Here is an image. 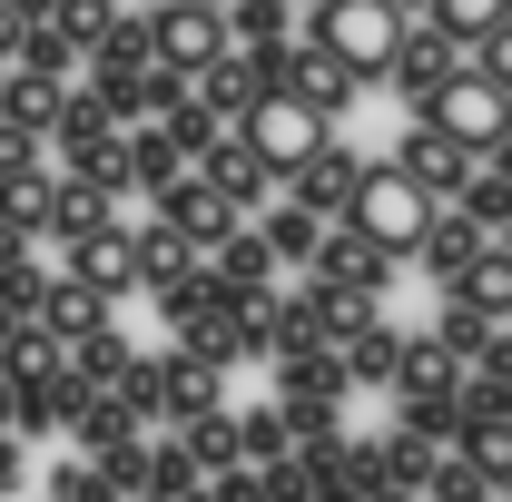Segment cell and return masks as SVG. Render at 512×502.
I'll return each instance as SVG.
<instances>
[{
  "label": "cell",
  "instance_id": "1",
  "mask_svg": "<svg viewBox=\"0 0 512 502\" xmlns=\"http://www.w3.org/2000/svg\"><path fill=\"white\" fill-rule=\"evenodd\" d=\"M434 207H444V197H424V178H414L404 158H365V168H355V188H345V227H355L365 247H384L394 266H404Z\"/></svg>",
  "mask_w": 512,
  "mask_h": 502
},
{
  "label": "cell",
  "instance_id": "2",
  "mask_svg": "<svg viewBox=\"0 0 512 502\" xmlns=\"http://www.w3.org/2000/svg\"><path fill=\"white\" fill-rule=\"evenodd\" d=\"M316 40L335 69H355V79H384V60H394V40H404V20L384 10V0H316Z\"/></svg>",
  "mask_w": 512,
  "mask_h": 502
},
{
  "label": "cell",
  "instance_id": "3",
  "mask_svg": "<svg viewBox=\"0 0 512 502\" xmlns=\"http://www.w3.org/2000/svg\"><path fill=\"white\" fill-rule=\"evenodd\" d=\"M276 414H286L296 443H335V434H345V424H335V414H345V365H335V345L276 365Z\"/></svg>",
  "mask_w": 512,
  "mask_h": 502
},
{
  "label": "cell",
  "instance_id": "4",
  "mask_svg": "<svg viewBox=\"0 0 512 502\" xmlns=\"http://www.w3.org/2000/svg\"><path fill=\"white\" fill-rule=\"evenodd\" d=\"M424 128H444L453 148H503V89L493 79H473V69H453L444 89H424Z\"/></svg>",
  "mask_w": 512,
  "mask_h": 502
},
{
  "label": "cell",
  "instance_id": "5",
  "mask_svg": "<svg viewBox=\"0 0 512 502\" xmlns=\"http://www.w3.org/2000/svg\"><path fill=\"white\" fill-rule=\"evenodd\" d=\"M237 138H247L256 158L286 178V168H296V158H306V148L325 138V119L306 109V99H296V89H256V99H247V119H237Z\"/></svg>",
  "mask_w": 512,
  "mask_h": 502
},
{
  "label": "cell",
  "instance_id": "6",
  "mask_svg": "<svg viewBox=\"0 0 512 502\" xmlns=\"http://www.w3.org/2000/svg\"><path fill=\"white\" fill-rule=\"evenodd\" d=\"M217 50H227V20H217V10H197V0H158V10H148V69H178V79H188V69H207Z\"/></svg>",
  "mask_w": 512,
  "mask_h": 502
},
{
  "label": "cell",
  "instance_id": "7",
  "mask_svg": "<svg viewBox=\"0 0 512 502\" xmlns=\"http://www.w3.org/2000/svg\"><path fill=\"white\" fill-rule=\"evenodd\" d=\"M148 217H158V227H168V237H178V247H217V237H227V227H247V217H227V197L207 188V178H197V168H178V178H168V188H148Z\"/></svg>",
  "mask_w": 512,
  "mask_h": 502
},
{
  "label": "cell",
  "instance_id": "8",
  "mask_svg": "<svg viewBox=\"0 0 512 502\" xmlns=\"http://www.w3.org/2000/svg\"><path fill=\"white\" fill-rule=\"evenodd\" d=\"M306 286H355V296H384V286H394V256H384V247H365L345 217H325L316 256H306Z\"/></svg>",
  "mask_w": 512,
  "mask_h": 502
},
{
  "label": "cell",
  "instance_id": "9",
  "mask_svg": "<svg viewBox=\"0 0 512 502\" xmlns=\"http://www.w3.org/2000/svg\"><path fill=\"white\" fill-rule=\"evenodd\" d=\"M69 286H89L99 306H119L128 286H138V256H128V227L109 217V227H89V237H69V266H60Z\"/></svg>",
  "mask_w": 512,
  "mask_h": 502
},
{
  "label": "cell",
  "instance_id": "10",
  "mask_svg": "<svg viewBox=\"0 0 512 502\" xmlns=\"http://www.w3.org/2000/svg\"><path fill=\"white\" fill-rule=\"evenodd\" d=\"M197 178H207V188L227 197V217H256V207L276 197V168L256 158V148H247V138H237V128H227V138H217V148L197 158Z\"/></svg>",
  "mask_w": 512,
  "mask_h": 502
},
{
  "label": "cell",
  "instance_id": "11",
  "mask_svg": "<svg viewBox=\"0 0 512 502\" xmlns=\"http://www.w3.org/2000/svg\"><path fill=\"white\" fill-rule=\"evenodd\" d=\"M355 148H335V138H316L296 168H286V207H306V217H345V188H355Z\"/></svg>",
  "mask_w": 512,
  "mask_h": 502
},
{
  "label": "cell",
  "instance_id": "12",
  "mask_svg": "<svg viewBox=\"0 0 512 502\" xmlns=\"http://www.w3.org/2000/svg\"><path fill=\"white\" fill-rule=\"evenodd\" d=\"M503 325H512L503 306H473L463 286H444V325H434V345H444L453 365H512V355H503Z\"/></svg>",
  "mask_w": 512,
  "mask_h": 502
},
{
  "label": "cell",
  "instance_id": "13",
  "mask_svg": "<svg viewBox=\"0 0 512 502\" xmlns=\"http://www.w3.org/2000/svg\"><path fill=\"white\" fill-rule=\"evenodd\" d=\"M453 69H463V50H453V40L434 30V20H414V30L394 40V60H384V79H394V89H404V99L424 109V89H444Z\"/></svg>",
  "mask_w": 512,
  "mask_h": 502
},
{
  "label": "cell",
  "instance_id": "14",
  "mask_svg": "<svg viewBox=\"0 0 512 502\" xmlns=\"http://www.w3.org/2000/svg\"><path fill=\"white\" fill-rule=\"evenodd\" d=\"M325 325H316V286H296V296H256V355H316Z\"/></svg>",
  "mask_w": 512,
  "mask_h": 502
},
{
  "label": "cell",
  "instance_id": "15",
  "mask_svg": "<svg viewBox=\"0 0 512 502\" xmlns=\"http://www.w3.org/2000/svg\"><path fill=\"white\" fill-rule=\"evenodd\" d=\"M256 89H266V69H256V50H217L207 69H188V99H197V109H217L227 128L247 119V99H256Z\"/></svg>",
  "mask_w": 512,
  "mask_h": 502
},
{
  "label": "cell",
  "instance_id": "16",
  "mask_svg": "<svg viewBox=\"0 0 512 502\" xmlns=\"http://www.w3.org/2000/svg\"><path fill=\"white\" fill-rule=\"evenodd\" d=\"M128 256H138V286H148L158 306H168L178 286H197V266H207V256H197V247H178L158 217H148V227H128Z\"/></svg>",
  "mask_w": 512,
  "mask_h": 502
},
{
  "label": "cell",
  "instance_id": "17",
  "mask_svg": "<svg viewBox=\"0 0 512 502\" xmlns=\"http://www.w3.org/2000/svg\"><path fill=\"white\" fill-rule=\"evenodd\" d=\"M60 434L79 443V453H109V443L148 434V424L128 414V404H119V394H109V384H79V394H69V424H60Z\"/></svg>",
  "mask_w": 512,
  "mask_h": 502
},
{
  "label": "cell",
  "instance_id": "18",
  "mask_svg": "<svg viewBox=\"0 0 512 502\" xmlns=\"http://www.w3.org/2000/svg\"><path fill=\"white\" fill-rule=\"evenodd\" d=\"M197 483H207V473L188 463V443H178V434H148V443H138V473H128V493H138V502H188Z\"/></svg>",
  "mask_w": 512,
  "mask_h": 502
},
{
  "label": "cell",
  "instance_id": "19",
  "mask_svg": "<svg viewBox=\"0 0 512 502\" xmlns=\"http://www.w3.org/2000/svg\"><path fill=\"white\" fill-rule=\"evenodd\" d=\"M473 256H493V247H483V227L434 207V217H424V237H414V266H434L444 286H463V276H473Z\"/></svg>",
  "mask_w": 512,
  "mask_h": 502
},
{
  "label": "cell",
  "instance_id": "20",
  "mask_svg": "<svg viewBox=\"0 0 512 502\" xmlns=\"http://www.w3.org/2000/svg\"><path fill=\"white\" fill-rule=\"evenodd\" d=\"M394 158H404V168H414V178H424V197H453L463 188V178H473V148H453L444 128H404V148H394Z\"/></svg>",
  "mask_w": 512,
  "mask_h": 502
},
{
  "label": "cell",
  "instance_id": "21",
  "mask_svg": "<svg viewBox=\"0 0 512 502\" xmlns=\"http://www.w3.org/2000/svg\"><path fill=\"white\" fill-rule=\"evenodd\" d=\"M60 99H69V79H40V69H10V60H0V119H10V128L50 138V119H60Z\"/></svg>",
  "mask_w": 512,
  "mask_h": 502
},
{
  "label": "cell",
  "instance_id": "22",
  "mask_svg": "<svg viewBox=\"0 0 512 502\" xmlns=\"http://www.w3.org/2000/svg\"><path fill=\"white\" fill-rule=\"evenodd\" d=\"M316 237H325V217H306V207H286V197H266V207H256V247L276 256V266H296V276H306Z\"/></svg>",
  "mask_w": 512,
  "mask_h": 502
},
{
  "label": "cell",
  "instance_id": "23",
  "mask_svg": "<svg viewBox=\"0 0 512 502\" xmlns=\"http://www.w3.org/2000/svg\"><path fill=\"white\" fill-rule=\"evenodd\" d=\"M207 276L237 286V296H266V286H276V256L256 247V227H227V237L207 247Z\"/></svg>",
  "mask_w": 512,
  "mask_h": 502
},
{
  "label": "cell",
  "instance_id": "24",
  "mask_svg": "<svg viewBox=\"0 0 512 502\" xmlns=\"http://www.w3.org/2000/svg\"><path fill=\"white\" fill-rule=\"evenodd\" d=\"M217 20H227V50H276V40H296V0H217Z\"/></svg>",
  "mask_w": 512,
  "mask_h": 502
},
{
  "label": "cell",
  "instance_id": "25",
  "mask_svg": "<svg viewBox=\"0 0 512 502\" xmlns=\"http://www.w3.org/2000/svg\"><path fill=\"white\" fill-rule=\"evenodd\" d=\"M207 404H217V375L168 345V355H158V424H188V414H207Z\"/></svg>",
  "mask_w": 512,
  "mask_h": 502
},
{
  "label": "cell",
  "instance_id": "26",
  "mask_svg": "<svg viewBox=\"0 0 512 502\" xmlns=\"http://www.w3.org/2000/svg\"><path fill=\"white\" fill-rule=\"evenodd\" d=\"M168 434L188 443V463H197V473H237V463H247V453H237V414H227V404H207V414L168 424Z\"/></svg>",
  "mask_w": 512,
  "mask_h": 502
},
{
  "label": "cell",
  "instance_id": "27",
  "mask_svg": "<svg viewBox=\"0 0 512 502\" xmlns=\"http://www.w3.org/2000/svg\"><path fill=\"white\" fill-rule=\"evenodd\" d=\"M453 384H463V365H453L434 335H404L394 345V394H453Z\"/></svg>",
  "mask_w": 512,
  "mask_h": 502
},
{
  "label": "cell",
  "instance_id": "28",
  "mask_svg": "<svg viewBox=\"0 0 512 502\" xmlns=\"http://www.w3.org/2000/svg\"><path fill=\"white\" fill-rule=\"evenodd\" d=\"M89 227H109V197L99 188H79V178H50V207H40V237H89Z\"/></svg>",
  "mask_w": 512,
  "mask_h": 502
},
{
  "label": "cell",
  "instance_id": "29",
  "mask_svg": "<svg viewBox=\"0 0 512 502\" xmlns=\"http://www.w3.org/2000/svg\"><path fill=\"white\" fill-rule=\"evenodd\" d=\"M50 365H60V335H50L40 315H20V325H0V375H10V384L50 375Z\"/></svg>",
  "mask_w": 512,
  "mask_h": 502
},
{
  "label": "cell",
  "instance_id": "30",
  "mask_svg": "<svg viewBox=\"0 0 512 502\" xmlns=\"http://www.w3.org/2000/svg\"><path fill=\"white\" fill-rule=\"evenodd\" d=\"M50 178H60V168H40V158L0 168V217H10L20 237H40V207H50Z\"/></svg>",
  "mask_w": 512,
  "mask_h": 502
},
{
  "label": "cell",
  "instance_id": "31",
  "mask_svg": "<svg viewBox=\"0 0 512 502\" xmlns=\"http://www.w3.org/2000/svg\"><path fill=\"white\" fill-rule=\"evenodd\" d=\"M424 20L444 30L453 50H473V40H493V30L512 20V0H424Z\"/></svg>",
  "mask_w": 512,
  "mask_h": 502
},
{
  "label": "cell",
  "instance_id": "32",
  "mask_svg": "<svg viewBox=\"0 0 512 502\" xmlns=\"http://www.w3.org/2000/svg\"><path fill=\"white\" fill-rule=\"evenodd\" d=\"M158 128H168V148H178V158H207V148H217V138H227V119H217V109H197L188 89H178V99H168V109H158Z\"/></svg>",
  "mask_w": 512,
  "mask_h": 502
},
{
  "label": "cell",
  "instance_id": "33",
  "mask_svg": "<svg viewBox=\"0 0 512 502\" xmlns=\"http://www.w3.org/2000/svg\"><path fill=\"white\" fill-rule=\"evenodd\" d=\"M453 424H463V394H404V424H394V434L424 443V453H444Z\"/></svg>",
  "mask_w": 512,
  "mask_h": 502
},
{
  "label": "cell",
  "instance_id": "34",
  "mask_svg": "<svg viewBox=\"0 0 512 502\" xmlns=\"http://www.w3.org/2000/svg\"><path fill=\"white\" fill-rule=\"evenodd\" d=\"M10 69H40V79H79V50H69L50 20H20V40H10Z\"/></svg>",
  "mask_w": 512,
  "mask_h": 502
},
{
  "label": "cell",
  "instance_id": "35",
  "mask_svg": "<svg viewBox=\"0 0 512 502\" xmlns=\"http://www.w3.org/2000/svg\"><path fill=\"white\" fill-rule=\"evenodd\" d=\"M89 60H109V69H148V20H138V10H109V20H99V40H89Z\"/></svg>",
  "mask_w": 512,
  "mask_h": 502
},
{
  "label": "cell",
  "instance_id": "36",
  "mask_svg": "<svg viewBox=\"0 0 512 502\" xmlns=\"http://www.w3.org/2000/svg\"><path fill=\"white\" fill-rule=\"evenodd\" d=\"M237 453H247V463H276V453H296V434H286V414H276V404H256V414H237Z\"/></svg>",
  "mask_w": 512,
  "mask_h": 502
},
{
  "label": "cell",
  "instance_id": "37",
  "mask_svg": "<svg viewBox=\"0 0 512 502\" xmlns=\"http://www.w3.org/2000/svg\"><path fill=\"white\" fill-rule=\"evenodd\" d=\"M50 502H128V493L89 463V453H79V463H50Z\"/></svg>",
  "mask_w": 512,
  "mask_h": 502
},
{
  "label": "cell",
  "instance_id": "38",
  "mask_svg": "<svg viewBox=\"0 0 512 502\" xmlns=\"http://www.w3.org/2000/svg\"><path fill=\"white\" fill-rule=\"evenodd\" d=\"M20 483H30V443H20L10 424H0V502L20 493Z\"/></svg>",
  "mask_w": 512,
  "mask_h": 502
},
{
  "label": "cell",
  "instance_id": "39",
  "mask_svg": "<svg viewBox=\"0 0 512 502\" xmlns=\"http://www.w3.org/2000/svg\"><path fill=\"white\" fill-rule=\"evenodd\" d=\"M10 40H20V10H10V0H0V60H10Z\"/></svg>",
  "mask_w": 512,
  "mask_h": 502
},
{
  "label": "cell",
  "instance_id": "40",
  "mask_svg": "<svg viewBox=\"0 0 512 502\" xmlns=\"http://www.w3.org/2000/svg\"><path fill=\"white\" fill-rule=\"evenodd\" d=\"M384 10H394V20H414V10H424V0H384Z\"/></svg>",
  "mask_w": 512,
  "mask_h": 502
},
{
  "label": "cell",
  "instance_id": "41",
  "mask_svg": "<svg viewBox=\"0 0 512 502\" xmlns=\"http://www.w3.org/2000/svg\"><path fill=\"white\" fill-rule=\"evenodd\" d=\"M0 424H10V375H0Z\"/></svg>",
  "mask_w": 512,
  "mask_h": 502
},
{
  "label": "cell",
  "instance_id": "42",
  "mask_svg": "<svg viewBox=\"0 0 512 502\" xmlns=\"http://www.w3.org/2000/svg\"><path fill=\"white\" fill-rule=\"evenodd\" d=\"M197 10H217V0H197Z\"/></svg>",
  "mask_w": 512,
  "mask_h": 502
},
{
  "label": "cell",
  "instance_id": "43",
  "mask_svg": "<svg viewBox=\"0 0 512 502\" xmlns=\"http://www.w3.org/2000/svg\"><path fill=\"white\" fill-rule=\"evenodd\" d=\"M109 10H119V0H109Z\"/></svg>",
  "mask_w": 512,
  "mask_h": 502
},
{
  "label": "cell",
  "instance_id": "44",
  "mask_svg": "<svg viewBox=\"0 0 512 502\" xmlns=\"http://www.w3.org/2000/svg\"><path fill=\"white\" fill-rule=\"evenodd\" d=\"M306 10H316V0H306Z\"/></svg>",
  "mask_w": 512,
  "mask_h": 502
}]
</instances>
